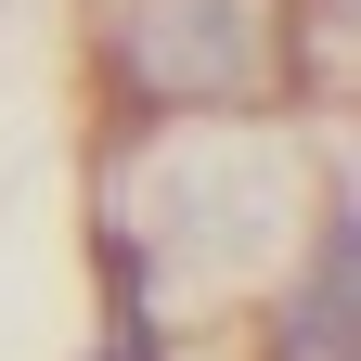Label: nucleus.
<instances>
[{"label": "nucleus", "instance_id": "nucleus-1", "mask_svg": "<svg viewBox=\"0 0 361 361\" xmlns=\"http://www.w3.org/2000/svg\"><path fill=\"white\" fill-rule=\"evenodd\" d=\"M336 180L284 142V116H155L116 129L104 180H90V258L129 284L155 323L194 310H245L297 271L310 219Z\"/></svg>", "mask_w": 361, "mask_h": 361}, {"label": "nucleus", "instance_id": "nucleus-2", "mask_svg": "<svg viewBox=\"0 0 361 361\" xmlns=\"http://www.w3.org/2000/svg\"><path fill=\"white\" fill-rule=\"evenodd\" d=\"M90 78L116 129L297 116L323 90V0H90Z\"/></svg>", "mask_w": 361, "mask_h": 361}, {"label": "nucleus", "instance_id": "nucleus-3", "mask_svg": "<svg viewBox=\"0 0 361 361\" xmlns=\"http://www.w3.org/2000/svg\"><path fill=\"white\" fill-rule=\"evenodd\" d=\"M258 361H361V180H336L310 219L297 271L271 284V336Z\"/></svg>", "mask_w": 361, "mask_h": 361}, {"label": "nucleus", "instance_id": "nucleus-4", "mask_svg": "<svg viewBox=\"0 0 361 361\" xmlns=\"http://www.w3.org/2000/svg\"><path fill=\"white\" fill-rule=\"evenodd\" d=\"M90 361H168V323H155L129 284H104V348H90Z\"/></svg>", "mask_w": 361, "mask_h": 361}]
</instances>
